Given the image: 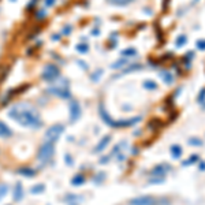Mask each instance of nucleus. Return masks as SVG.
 Instances as JSON below:
<instances>
[{
  "instance_id": "obj_1",
  "label": "nucleus",
  "mask_w": 205,
  "mask_h": 205,
  "mask_svg": "<svg viewBox=\"0 0 205 205\" xmlns=\"http://www.w3.org/2000/svg\"><path fill=\"white\" fill-rule=\"evenodd\" d=\"M8 118L15 120L18 125L23 127L38 128L41 126V119L38 111L29 103H19L12 105L7 112Z\"/></svg>"
},
{
  "instance_id": "obj_2",
  "label": "nucleus",
  "mask_w": 205,
  "mask_h": 205,
  "mask_svg": "<svg viewBox=\"0 0 205 205\" xmlns=\"http://www.w3.org/2000/svg\"><path fill=\"white\" fill-rule=\"evenodd\" d=\"M55 153V146H53V142H45L40 146L37 153V160L41 161V163H46L49 159L53 156Z\"/></svg>"
},
{
  "instance_id": "obj_3",
  "label": "nucleus",
  "mask_w": 205,
  "mask_h": 205,
  "mask_svg": "<svg viewBox=\"0 0 205 205\" xmlns=\"http://www.w3.org/2000/svg\"><path fill=\"white\" fill-rule=\"evenodd\" d=\"M60 70L52 63H48V64L44 66L43 71H41V78L45 82H55V79L59 77Z\"/></svg>"
},
{
  "instance_id": "obj_4",
  "label": "nucleus",
  "mask_w": 205,
  "mask_h": 205,
  "mask_svg": "<svg viewBox=\"0 0 205 205\" xmlns=\"http://www.w3.org/2000/svg\"><path fill=\"white\" fill-rule=\"evenodd\" d=\"M64 133V126L63 125H53L45 131V142H55L59 139V137Z\"/></svg>"
},
{
  "instance_id": "obj_5",
  "label": "nucleus",
  "mask_w": 205,
  "mask_h": 205,
  "mask_svg": "<svg viewBox=\"0 0 205 205\" xmlns=\"http://www.w3.org/2000/svg\"><path fill=\"white\" fill-rule=\"evenodd\" d=\"M46 92L53 94V96H57V97H60V98H68L70 97V90H68L67 86H64V87L63 86H52V87H49Z\"/></svg>"
},
{
  "instance_id": "obj_6",
  "label": "nucleus",
  "mask_w": 205,
  "mask_h": 205,
  "mask_svg": "<svg viewBox=\"0 0 205 205\" xmlns=\"http://www.w3.org/2000/svg\"><path fill=\"white\" fill-rule=\"evenodd\" d=\"M81 116V105L78 101H71L70 103V122H75Z\"/></svg>"
},
{
  "instance_id": "obj_7",
  "label": "nucleus",
  "mask_w": 205,
  "mask_h": 205,
  "mask_svg": "<svg viewBox=\"0 0 205 205\" xmlns=\"http://www.w3.org/2000/svg\"><path fill=\"white\" fill-rule=\"evenodd\" d=\"M128 205H156V201L153 197L149 196H142L138 198H134L128 202Z\"/></svg>"
},
{
  "instance_id": "obj_8",
  "label": "nucleus",
  "mask_w": 205,
  "mask_h": 205,
  "mask_svg": "<svg viewBox=\"0 0 205 205\" xmlns=\"http://www.w3.org/2000/svg\"><path fill=\"white\" fill-rule=\"evenodd\" d=\"M98 112H100V116L103 118V120L107 123V125L112 126V127H116V122H115V120H112V119H111V116L108 115V112H107L105 109H104L103 103H100V105H98Z\"/></svg>"
},
{
  "instance_id": "obj_9",
  "label": "nucleus",
  "mask_w": 205,
  "mask_h": 205,
  "mask_svg": "<svg viewBox=\"0 0 205 205\" xmlns=\"http://www.w3.org/2000/svg\"><path fill=\"white\" fill-rule=\"evenodd\" d=\"M22 198H23V190H22V183H21V182H16V185H15V190H14V200H15L16 202H19Z\"/></svg>"
},
{
  "instance_id": "obj_10",
  "label": "nucleus",
  "mask_w": 205,
  "mask_h": 205,
  "mask_svg": "<svg viewBox=\"0 0 205 205\" xmlns=\"http://www.w3.org/2000/svg\"><path fill=\"white\" fill-rule=\"evenodd\" d=\"M64 201L67 202L68 205H78L79 202L82 201V197L75 196V194H68V196H66Z\"/></svg>"
},
{
  "instance_id": "obj_11",
  "label": "nucleus",
  "mask_w": 205,
  "mask_h": 205,
  "mask_svg": "<svg viewBox=\"0 0 205 205\" xmlns=\"http://www.w3.org/2000/svg\"><path fill=\"white\" fill-rule=\"evenodd\" d=\"M19 175H23V176H27V178H30V176H34L36 175V171L33 168H29V167H22V168H19L18 171Z\"/></svg>"
},
{
  "instance_id": "obj_12",
  "label": "nucleus",
  "mask_w": 205,
  "mask_h": 205,
  "mask_svg": "<svg viewBox=\"0 0 205 205\" xmlns=\"http://www.w3.org/2000/svg\"><path fill=\"white\" fill-rule=\"evenodd\" d=\"M0 137L2 138H7V137H11V130L8 128V126L5 123L0 122Z\"/></svg>"
},
{
  "instance_id": "obj_13",
  "label": "nucleus",
  "mask_w": 205,
  "mask_h": 205,
  "mask_svg": "<svg viewBox=\"0 0 205 205\" xmlns=\"http://www.w3.org/2000/svg\"><path fill=\"white\" fill-rule=\"evenodd\" d=\"M109 141H111V137H109V135L108 137H104V138L98 142V145H97V148L94 149V152H101V150H104L107 145L109 144Z\"/></svg>"
},
{
  "instance_id": "obj_14",
  "label": "nucleus",
  "mask_w": 205,
  "mask_h": 205,
  "mask_svg": "<svg viewBox=\"0 0 205 205\" xmlns=\"http://www.w3.org/2000/svg\"><path fill=\"white\" fill-rule=\"evenodd\" d=\"M166 171H167V168H164L163 166H157L156 168H153L152 175H155V176H164Z\"/></svg>"
},
{
  "instance_id": "obj_15",
  "label": "nucleus",
  "mask_w": 205,
  "mask_h": 205,
  "mask_svg": "<svg viewBox=\"0 0 205 205\" xmlns=\"http://www.w3.org/2000/svg\"><path fill=\"white\" fill-rule=\"evenodd\" d=\"M107 2H109L112 5H120V7H125V5L130 4V3L134 2V0H107Z\"/></svg>"
},
{
  "instance_id": "obj_16",
  "label": "nucleus",
  "mask_w": 205,
  "mask_h": 205,
  "mask_svg": "<svg viewBox=\"0 0 205 205\" xmlns=\"http://www.w3.org/2000/svg\"><path fill=\"white\" fill-rule=\"evenodd\" d=\"M180 153H182V149H180L179 145H174V146H171V155H172V157L174 159H179Z\"/></svg>"
},
{
  "instance_id": "obj_17",
  "label": "nucleus",
  "mask_w": 205,
  "mask_h": 205,
  "mask_svg": "<svg viewBox=\"0 0 205 205\" xmlns=\"http://www.w3.org/2000/svg\"><path fill=\"white\" fill-rule=\"evenodd\" d=\"M82 183H85V178L82 176V175H75V176L71 179V185H74V186H79V185H82Z\"/></svg>"
},
{
  "instance_id": "obj_18",
  "label": "nucleus",
  "mask_w": 205,
  "mask_h": 205,
  "mask_svg": "<svg viewBox=\"0 0 205 205\" xmlns=\"http://www.w3.org/2000/svg\"><path fill=\"white\" fill-rule=\"evenodd\" d=\"M160 77L166 81V84H171L172 81H174V77L171 75V74L168 73V71H161L160 73Z\"/></svg>"
},
{
  "instance_id": "obj_19",
  "label": "nucleus",
  "mask_w": 205,
  "mask_h": 205,
  "mask_svg": "<svg viewBox=\"0 0 205 205\" xmlns=\"http://www.w3.org/2000/svg\"><path fill=\"white\" fill-rule=\"evenodd\" d=\"M44 189H45V186L41 185V183H38V185H34L32 189H30V193H33V194H40V193H43V191H44Z\"/></svg>"
},
{
  "instance_id": "obj_20",
  "label": "nucleus",
  "mask_w": 205,
  "mask_h": 205,
  "mask_svg": "<svg viewBox=\"0 0 205 205\" xmlns=\"http://www.w3.org/2000/svg\"><path fill=\"white\" fill-rule=\"evenodd\" d=\"M144 87L148 90H155L157 89V84L153 81H149V79H146V81H144Z\"/></svg>"
},
{
  "instance_id": "obj_21",
  "label": "nucleus",
  "mask_w": 205,
  "mask_h": 205,
  "mask_svg": "<svg viewBox=\"0 0 205 205\" xmlns=\"http://www.w3.org/2000/svg\"><path fill=\"white\" fill-rule=\"evenodd\" d=\"M128 62H130L128 57H123V59H120L119 62H115L114 64H112V68H120V67H123L125 64H127Z\"/></svg>"
},
{
  "instance_id": "obj_22",
  "label": "nucleus",
  "mask_w": 205,
  "mask_h": 205,
  "mask_svg": "<svg viewBox=\"0 0 205 205\" xmlns=\"http://www.w3.org/2000/svg\"><path fill=\"white\" fill-rule=\"evenodd\" d=\"M7 191H8V186L5 183H0V200L7 194Z\"/></svg>"
},
{
  "instance_id": "obj_23",
  "label": "nucleus",
  "mask_w": 205,
  "mask_h": 205,
  "mask_svg": "<svg viewBox=\"0 0 205 205\" xmlns=\"http://www.w3.org/2000/svg\"><path fill=\"white\" fill-rule=\"evenodd\" d=\"M101 75H103V70H97V73H93L90 78H92V81H93V82H97L98 79H100V77H101Z\"/></svg>"
},
{
  "instance_id": "obj_24",
  "label": "nucleus",
  "mask_w": 205,
  "mask_h": 205,
  "mask_svg": "<svg viewBox=\"0 0 205 205\" xmlns=\"http://www.w3.org/2000/svg\"><path fill=\"white\" fill-rule=\"evenodd\" d=\"M77 51L81 52V53H86L87 52V45L86 44H78V45H77Z\"/></svg>"
},
{
  "instance_id": "obj_25",
  "label": "nucleus",
  "mask_w": 205,
  "mask_h": 205,
  "mask_svg": "<svg viewBox=\"0 0 205 205\" xmlns=\"http://www.w3.org/2000/svg\"><path fill=\"white\" fill-rule=\"evenodd\" d=\"M186 41H187L186 36H179V37L176 38V46H180V45H183V44H186Z\"/></svg>"
},
{
  "instance_id": "obj_26",
  "label": "nucleus",
  "mask_w": 205,
  "mask_h": 205,
  "mask_svg": "<svg viewBox=\"0 0 205 205\" xmlns=\"http://www.w3.org/2000/svg\"><path fill=\"white\" fill-rule=\"evenodd\" d=\"M141 68V64H134V66H131V67H127L123 73H131V71H137V70H139Z\"/></svg>"
},
{
  "instance_id": "obj_27",
  "label": "nucleus",
  "mask_w": 205,
  "mask_h": 205,
  "mask_svg": "<svg viewBox=\"0 0 205 205\" xmlns=\"http://www.w3.org/2000/svg\"><path fill=\"white\" fill-rule=\"evenodd\" d=\"M45 18V11L44 10H38L36 12V19H44Z\"/></svg>"
},
{
  "instance_id": "obj_28",
  "label": "nucleus",
  "mask_w": 205,
  "mask_h": 205,
  "mask_svg": "<svg viewBox=\"0 0 205 205\" xmlns=\"http://www.w3.org/2000/svg\"><path fill=\"white\" fill-rule=\"evenodd\" d=\"M123 55H128V56H133V55H135V49H126V51L122 52Z\"/></svg>"
},
{
  "instance_id": "obj_29",
  "label": "nucleus",
  "mask_w": 205,
  "mask_h": 205,
  "mask_svg": "<svg viewBox=\"0 0 205 205\" xmlns=\"http://www.w3.org/2000/svg\"><path fill=\"white\" fill-rule=\"evenodd\" d=\"M55 2L56 0H44V4H45V7H52L55 4Z\"/></svg>"
},
{
  "instance_id": "obj_30",
  "label": "nucleus",
  "mask_w": 205,
  "mask_h": 205,
  "mask_svg": "<svg viewBox=\"0 0 205 205\" xmlns=\"http://www.w3.org/2000/svg\"><path fill=\"white\" fill-rule=\"evenodd\" d=\"M197 46H198L200 49H205V40H200L198 43H197Z\"/></svg>"
},
{
  "instance_id": "obj_31",
  "label": "nucleus",
  "mask_w": 205,
  "mask_h": 205,
  "mask_svg": "<svg viewBox=\"0 0 205 205\" xmlns=\"http://www.w3.org/2000/svg\"><path fill=\"white\" fill-rule=\"evenodd\" d=\"M189 142H190L191 145H201V141H200V139H197V138H191Z\"/></svg>"
},
{
  "instance_id": "obj_32",
  "label": "nucleus",
  "mask_w": 205,
  "mask_h": 205,
  "mask_svg": "<svg viewBox=\"0 0 205 205\" xmlns=\"http://www.w3.org/2000/svg\"><path fill=\"white\" fill-rule=\"evenodd\" d=\"M36 2H37V0H30V2L29 3H27V10H30V8H33V7H34V4H36Z\"/></svg>"
},
{
  "instance_id": "obj_33",
  "label": "nucleus",
  "mask_w": 205,
  "mask_h": 205,
  "mask_svg": "<svg viewBox=\"0 0 205 205\" xmlns=\"http://www.w3.org/2000/svg\"><path fill=\"white\" fill-rule=\"evenodd\" d=\"M70 30H71V26H67L64 30H62V33H63V34H68V33H70Z\"/></svg>"
},
{
  "instance_id": "obj_34",
  "label": "nucleus",
  "mask_w": 205,
  "mask_h": 205,
  "mask_svg": "<svg viewBox=\"0 0 205 205\" xmlns=\"http://www.w3.org/2000/svg\"><path fill=\"white\" fill-rule=\"evenodd\" d=\"M66 161H67L68 164H71V159H70V156H68V155L66 156Z\"/></svg>"
},
{
  "instance_id": "obj_35",
  "label": "nucleus",
  "mask_w": 205,
  "mask_h": 205,
  "mask_svg": "<svg viewBox=\"0 0 205 205\" xmlns=\"http://www.w3.org/2000/svg\"><path fill=\"white\" fill-rule=\"evenodd\" d=\"M200 169H205V164H201V168Z\"/></svg>"
},
{
  "instance_id": "obj_36",
  "label": "nucleus",
  "mask_w": 205,
  "mask_h": 205,
  "mask_svg": "<svg viewBox=\"0 0 205 205\" xmlns=\"http://www.w3.org/2000/svg\"><path fill=\"white\" fill-rule=\"evenodd\" d=\"M11 2H15V0H11Z\"/></svg>"
}]
</instances>
